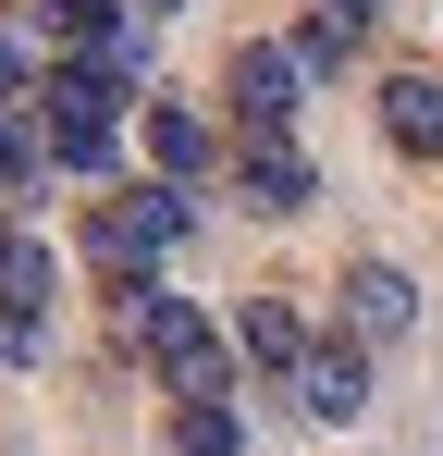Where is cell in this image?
Segmentation results:
<instances>
[{"instance_id":"1","label":"cell","mask_w":443,"mask_h":456,"mask_svg":"<svg viewBox=\"0 0 443 456\" xmlns=\"http://www.w3.org/2000/svg\"><path fill=\"white\" fill-rule=\"evenodd\" d=\"M197 234V185H173V173H148L124 198H99L86 210V272H99V297H124V284H160V259Z\"/></svg>"},{"instance_id":"2","label":"cell","mask_w":443,"mask_h":456,"mask_svg":"<svg viewBox=\"0 0 443 456\" xmlns=\"http://www.w3.org/2000/svg\"><path fill=\"white\" fill-rule=\"evenodd\" d=\"M136 99H148L136 62H50V75H37V136H50V160H62V173H111Z\"/></svg>"},{"instance_id":"3","label":"cell","mask_w":443,"mask_h":456,"mask_svg":"<svg viewBox=\"0 0 443 456\" xmlns=\"http://www.w3.org/2000/svg\"><path fill=\"white\" fill-rule=\"evenodd\" d=\"M222 99H234V136H295V111H308V62H295L284 37H246V50L222 62Z\"/></svg>"},{"instance_id":"4","label":"cell","mask_w":443,"mask_h":456,"mask_svg":"<svg viewBox=\"0 0 443 456\" xmlns=\"http://www.w3.org/2000/svg\"><path fill=\"white\" fill-rule=\"evenodd\" d=\"M284 407H295V419H320V432L369 419V346H358V333H320V346L284 370Z\"/></svg>"},{"instance_id":"5","label":"cell","mask_w":443,"mask_h":456,"mask_svg":"<svg viewBox=\"0 0 443 456\" xmlns=\"http://www.w3.org/2000/svg\"><path fill=\"white\" fill-rule=\"evenodd\" d=\"M37 333H50V247L0 223V358H37Z\"/></svg>"},{"instance_id":"6","label":"cell","mask_w":443,"mask_h":456,"mask_svg":"<svg viewBox=\"0 0 443 456\" xmlns=\"http://www.w3.org/2000/svg\"><path fill=\"white\" fill-rule=\"evenodd\" d=\"M234 198L284 223V210H308V198H320V173H308V149H295V136H234Z\"/></svg>"},{"instance_id":"7","label":"cell","mask_w":443,"mask_h":456,"mask_svg":"<svg viewBox=\"0 0 443 456\" xmlns=\"http://www.w3.org/2000/svg\"><path fill=\"white\" fill-rule=\"evenodd\" d=\"M333 297H345V333H358V346H407V333H419V284H407L394 259H358Z\"/></svg>"},{"instance_id":"8","label":"cell","mask_w":443,"mask_h":456,"mask_svg":"<svg viewBox=\"0 0 443 456\" xmlns=\"http://www.w3.org/2000/svg\"><path fill=\"white\" fill-rule=\"evenodd\" d=\"M136 149H148V173L197 185V173H210V111H197V99H136Z\"/></svg>"},{"instance_id":"9","label":"cell","mask_w":443,"mask_h":456,"mask_svg":"<svg viewBox=\"0 0 443 456\" xmlns=\"http://www.w3.org/2000/svg\"><path fill=\"white\" fill-rule=\"evenodd\" d=\"M382 149L394 160H443V75H382Z\"/></svg>"},{"instance_id":"10","label":"cell","mask_w":443,"mask_h":456,"mask_svg":"<svg viewBox=\"0 0 443 456\" xmlns=\"http://www.w3.org/2000/svg\"><path fill=\"white\" fill-rule=\"evenodd\" d=\"M295 358H308V308H295V297H246V308H234V370L284 382Z\"/></svg>"},{"instance_id":"11","label":"cell","mask_w":443,"mask_h":456,"mask_svg":"<svg viewBox=\"0 0 443 456\" xmlns=\"http://www.w3.org/2000/svg\"><path fill=\"white\" fill-rule=\"evenodd\" d=\"M369 25H382V0H320V12H308V25H295V37H284V50H295V62H308V75H333V62L358 50Z\"/></svg>"},{"instance_id":"12","label":"cell","mask_w":443,"mask_h":456,"mask_svg":"<svg viewBox=\"0 0 443 456\" xmlns=\"http://www.w3.org/2000/svg\"><path fill=\"white\" fill-rule=\"evenodd\" d=\"M234 444H246L234 395H173V456H234Z\"/></svg>"},{"instance_id":"13","label":"cell","mask_w":443,"mask_h":456,"mask_svg":"<svg viewBox=\"0 0 443 456\" xmlns=\"http://www.w3.org/2000/svg\"><path fill=\"white\" fill-rule=\"evenodd\" d=\"M37 99V62H25V37H0V111H25Z\"/></svg>"}]
</instances>
